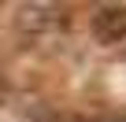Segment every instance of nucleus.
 I'll use <instances>...</instances> for the list:
<instances>
[{
    "label": "nucleus",
    "mask_w": 126,
    "mask_h": 122,
    "mask_svg": "<svg viewBox=\"0 0 126 122\" xmlns=\"http://www.w3.org/2000/svg\"><path fill=\"white\" fill-rule=\"evenodd\" d=\"M19 26L26 33H56L67 26V11L56 4H26L19 11Z\"/></svg>",
    "instance_id": "obj_1"
},
{
    "label": "nucleus",
    "mask_w": 126,
    "mask_h": 122,
    "mask_svg": "<svg viewBox=\"0 0 126 122\" xmlns=\"http://www.w3.org/2000/svg\"><path fill=\"white\" fill-rule=\"evenodd\" d=\"M93 37L100 44H119L126 41V4H104L93 15Z\"/></svg>",
    "instance_id": "obj_2"
},
{
    "label": "nucleus",
    "mask_w": 126,
    "mask_h": 122,
    "mask_svg": "<svg viewBox=\"0 0 126 122\" xmlns=\"http://www.w3.org/2000/svg\"><path fill=\"white\" fill-rule=\"evenodd\" d=\"M108 122H126V115H115V118H108Z\"/></svg>",
    "instance_id": "obj_3"
}]
</instances>
